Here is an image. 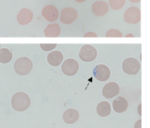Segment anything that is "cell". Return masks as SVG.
I'll list each match as a JSON object with an SVG mask.
<instances>
[{
	"label": "cell",
	"mask_w": 150,
	"mask_h": 128,
	"mask_svg": "<svg viewBox=\"0 0 150 128\" xmlns=\"http://www.w3.org/2000/svg\"><path fill=\"white\" fill-rule=\"evenodd\" d=\"M31 100L26 93L19 92L13 95L11 99V105L13 109L17 111H24L30 106Z\"/></svg>",
	"instance_id": "6da1fadb"
},
{
	"label": "cell",
	"mask_w": 150,
	"mask_h": 128,
	"mask_svg": "<svg viewBox=\"0 0 150 128\" xmlns=\"http://www.w3.org/2000/svg\"><path fill=\"white\" fill-rule=\"evenodd\" d=\"M32 62L29 58L22 57L16 61L14 63V70L18 74L21 76L27 75L32 69Z\"/></svg>",
	"instance_id": "7a4b0ae2"
},
{
	"label": "cell",
	"mask_w": 150,
	"mask_h": 128,
	"mask_svg": "<svg viewBox=\"0 0 150 128\" xmlns=\"http://www.w3.org/2000/svg\"><path fill=\"white\" fill-rule=\"evenodd\" d=\"M123 71L129 75H136L141 68V64L137 59L134 58H127L123 61Z\"/></svg>",
	"instance_id": "3957f363"
},
{
	"label": "cell",
	"mask_w": 150,
	"mask_h": 128,
	"mask_svg": "<svg viewBox=\"0 0 150 128\" xmlns=\"http://www.w3.org/2000/svg\"><path fill=\"white\" fill-rule=\"evenodd\" d=\"M98 55V52L93 46L89 45H84L81 49L79 52V58L84 62L93 61Z\"/></svg>",
	"instance_id": "277c9868"
},
{
	"label": "cell",
	"mask_w": 150,
	"mask_h": 128,
	"mask_svg": "<svg viewBox=\"0 0 150 128\" xmlns=\"http://www.w3.org/2000/svg\"><path fill=\"white\" fill-rule=\"evenodd\" d=\"M125 20L130 24H136L141 20V10L136 7L127 9L124 15Z\"/></svg>",
	"instance_id": "5b68a950"
},
{
	"label": "cell",
	"mask_w": 150,
	"mask_h": 128,
	"mask_svg": "<svg viewBox=\"0 0 150 128\" xmlns=\"http://www.w3.org/2000/svg\"><path fill=\"white\" fill-rule=\"evenodd\" d=\"M78 17V13L74 8L66 7L61 12L60 21L66 25L71 24Z\"/></svg>",
	"instance_id": "8992f818"
},
{
	"label": "cell",
	"mask_w": 150,
	"mask_h": 128,
	"mask_svg": "<svg viewBox=\"0 0 150 128\" xmlns=\"http://www.w3.org/2000/svg\"><path fill=\"white\" fill-rule=\"evenodd\" d=\"M79 69V63L74 59H67L62 63V71L67 76H74Z\"/></svg>",
	"instance_id": "52a82bcc"
},
{
	"label": "cell",
	"mask_w": 150,
	"mask_h": 128,
	"mask_svg": "<svg viewBox=\"0 0 150 128\" xmlns=\"http://www.w3.org/2000/svg\"><path fill=\"white\" fill-rule=\"evenodd\" d=\"M94 76L100 81H105L109 79L111 71L107 65L103 64L98 65L93 71Z\"/></svg>",
	"instance_id": "ba28073f"
},
{
	"label": "cell",
	"mask_w": 150,
	"mask_h": 128,
	"mask_svg": "<svg viewBox=\"0 0 150 128\" xmlns=\"http://www.w3.org/2000/svg\"><path fill=\"white\" fill-rule=\"evenodd\" d=\"M42 15L48 22H54L59 17V11L53 5H46L42 10Z\"/></svg>",
	"instance_id": "9c48e42d"
},
{
	"label": "cell",
	"mask_w": 150,
	"mask_h": 128,
	"mask_svg": "<svg viewBox=\"0 0 150 128\" xmlns=\"http://www.w3.org/2000/svg\"><path fill=\"white\" fill-rule=\"evenodd\" d=\"M120 93V86L116 82H109L103 88V95L107 99L115 97Z\"/></svg>",
	"instance_id": "30bf717a"
},
{
	"label": "cell",
	"mask_w": 150,
	"mask_h": 128,
	"mask_svg": "<svg viewBox=\"0 0 150 128\" xmlns=\"http://www.w3.org/2000/svg\"><path fill=\"white\" fill-rule=\"evenodd\" d=\"M92 10L95 15L98 16V17H101L108 13L109 7L105 1H97L92 4Z\"/></svg>",
	"instance_id": "8fae6325"
},
{
	"label": "cell",
	"mask_w": 150,
	"mask_h": 128,
	"mask_svg": "<svg viewBox=\"0 0 150 128\" xmlns=\"http://www.w3.org/2000/svg\"><path fill=\"white\" fill-rule=\"evenodd\" d=\"M33 18V13L29 9L23 8L17 15V21L21 25H27Z\"/></svg>",
	"instance_id": "7c38bea8"
},
{
	"label": "cell",
	"mask_w": 150,
	"mask_h": 128,
	"mask_svg": "<svg viewBox=\"0 0 150 128\" xmlns=\"http://www.w3.org/2000/svg\"><path fill=\"white\" fill-rule=\"evenodd\" d=\"M48 63L52 66H58L63 61V55L60 51H53L47 57Z\"/></svg>",
	"instance_id": "4fadbf2b"
},
{
	"label": "cell",
	"mask_w": 150,
	"mask_h": 128,
	"mask_svg": "<svg viewBox=\"0 0 150 128\" xmlns=\"http://www.w3.org/2000/svg\"><path fill=\"white\" fill-rule=\"evenodd\" d=\"M128 103L123 97H118L113 101V108L117 113H123L127 110Z\"/></svg>",
	"instance_id": "5bb4252c"
},
{
	"label": "cell",
	"mask_w": 150,
	"mask_h": 128,
	"mask_svg": "<svg viewBox=\"0 0 150 128\" xmlns=\"http://www.w3.org/2000/svg\"><path fill=\"white\" fill-rule=\"evenodd\" d=\"M79 118V111L76 109H69L63 113V119L67 124H73L78 121Z\"/></svg>",
	"instance_id": "9a60e30c"
},
{
	"label": "cell",
	"mask_w": 150,
	"mask_h": 128,
	"mask_svg": "<svg viewBox=\"0 0 150 128\" xmlns=\"http://www.w3.org/2000/svg\"><path fill=\"white\" fill-rule=\"evenodd\" d=\"M60 32H61V29L57 23L48 25L44 30L45 36L47 37H57L60 35Z\"/></svg>",
	"instance_id": "2e32d148"
},
{
	"label": "cell",
	"mask_w": 150,
	"mask_h": 128,
	"mask_svg": "<svg viewBox=\"0 0 150 128\" xmlns=\"http://www.w3.org/2000/svg\"><path fill=\"white\" fill-rule=\"evenodd\" d=\"M111 109L109 103L106 101H102L97 106V113L100 116L105 117L111 113Z\"/></svg>",
	"instance_id": "e0dca14e"
},
{
	"label": "cell",
	"mask_w": 150,
	"mask_h": 128,
	"mask_svg": "<svg viewBox=\"0 0 150 128\" xmlns=\"http://www.w3.org/2000/svg\"><path fill=\"white\" fill-rule=\"evenodd\" d=\"M13 58V54L7 48L0 49V63H7Z\"/></svg>",
	"instance_id": "ac0fdd59"
},
{
	"label": "cell",
	"mask_w": 150,
	"mask_h": 128,
	"mask_svg": "<svg viewBox=\"0 0 150 128\" xmlns=\"http://www.w3.org/2000/svg\"><path fill=\"white\" fill-rule=\"evenodd\" d=\"M125 4V0H109V4L113 10H120L124 7Z\"/></svg>",
	"instance_id": "d6986e66"
},
{
	"label": "cell",
	"mask_w": 150,
	"mask_h": 128,
	"mask_svg": "<svg viewBox=\"0 0 150 128\" xmlns=\"http://www.w3.org/2000/svg\"><path fill=\"white\" fill-rule=\"evenodd\" d=\"M106 37H122V33L117 29H111L106 33Z\"/></svg>",
	"instance_id": "ffe728a7"
},
{
	"label": "cell",
	"mask_w": 150,
	"mask_h": 128,
	"mask_svg": "<svg viewBox=\"0 0 150 128\" xmlns=\"http://www.w3.org/2000/svg\"><path fill=\"white\" fill-rule=\"evenodd\" d=\"M57 44H40V47L44 51H50L54 49L57 47Z\"/></svg>",
	"instance_id": "44dd1931"
},
{
	"label": "cell",
	"mask_w": 150,
	"mask_h": 128,
	"mask_svg": "<svg viewBox=\"0 0 150 128\" xmlns=\"http://www.w3.org/2000/svg\"><path fill=\"white\" fill-rule=\"evenodd\" d=\"M85 37H89V36H94V37H97V34H95V33H92V32H89V33H86V34L84 35Z\"/></svg>",
	"instance_id": "7402d4cb"
},
{
	"label": "cell",
	"mask_w": 150,
	"mask_h": 128,
	"mask_svg": "<svg viewBox=\"0 0 150 128\" xmlns=\"http://www.w3.org/2000/svg\"><path fill=\"white\" fill-rule=\"evenodd\" d=\"M141 125H142V120L138 121L135 125V128H141Z\"/></svg>",
	"instance_id": "603a6c76"
},
{
	"label": "cell",
	"mask_w": 150,
	"mask_h": 128,
	"mask_svg": "<svg viewBox=\"0 0 150 128\" xmlns=\"http://www.w3.org/2000/svg\"><path fill=\"white\" fill-rule=\"evenodd\" d=\"M130 1H131V2L133 3H138V2H140L141 0H129Z\"/></svg>",
	"instance_id": "cb8c5ba5"
},
{
	"label": "cell",
	"mask_w": 150,
	"mask_h": 128,
	"mask_svg": "<svg viewBox=\"0 0 150 128\" xmlns=\"http://www.w3.org/2000/svg\"><path fill=\"white\" fill-rule=\"evenodd\" d=\"M76 2H79V3H82V2H84L86 0H75Z\"/></svg>",
	"instance_id": "d4e9b609"
}]
</instances>
